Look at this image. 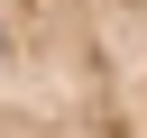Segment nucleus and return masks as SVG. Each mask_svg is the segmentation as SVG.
Wrapping results in <instances>:
<instances>
[{
    "mask_svg": "<svg viewBox=\"0 0 147 138\" xmlns=\"http://www.w3.org/2000/svg\"><path fill=\"white\" fill-rule=\"evenodd\" d=\"M0 138H147V0H0Z\"/></svg>",
    "mask_w": 147,
    "mask_h": 138,
    "instance_id": "obj_1",
    "label": "nucleus"
}]
</instances>
